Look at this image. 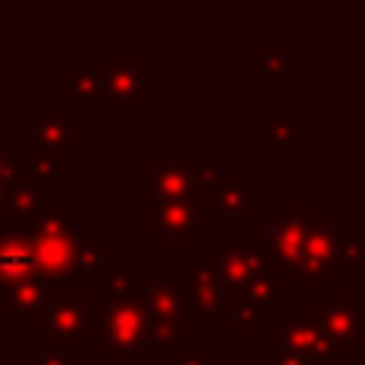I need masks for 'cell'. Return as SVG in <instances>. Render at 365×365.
<instances>
[{"mask_svg":"<svg viewBox=\"0 0 365 365\" xmlns=\"http://www.w3.org/2000/svg\"><path fill=\"white\" fill-rule=\"evenodd\" d=\"M195 195H199V205H202L205 221L208 218H237V215L250 212L253 205H266L263 189H253L247 173H234V177H225V173H221L212 186L195 192Z\"/></svg>","mask_w":365,"mask_h":365,"instance_id":"cell-15","label":"cell"},{"mask_svg":"<svg viewBox=\"0 0 365 365\" xmlns=\"http://www.w3.org/2000/svg\"><path fill=\"white\" fill-rule=\"evenodd\" d=\"M132 289L145 298V308H148L145 353H154V356L186 353L189 343H192V324H189L186 282H182V276L177 279L135 276Z\"/></svg>","mask_w":365,"mask_h":365,"instance_id":"cell-3","label":"cell"},{"mask_svg":"<svg viewBox=\"0 0 365 365\" xmlns=\"http://www.w3.org/2000/svg\"><path fill=\"white\" fill-rule=\"evenodd\" d=\"M19 177V158H16V135L6 128L0 132V215H6V199Z\"/></svg>","mask_w":365,"mask_h":365,"instance_id":"cell-25","label":"cell"},{"mask_svg":"<svg viewBox=\"0 0 365 365\" xmlns=\"http://www.w3.org/2000/svg\"><path fill=\"white\" fill-rule=\"evenodd\" d=\"M135 269L119 259L103 276V304L96 308V349L106 365H122L135 353H145L148 308L145 298L132 289Z\"/></svg>","mask_w":365,"mask_h":365,"instance_id":"cell-1","label":"cell"},{"mask_svg":"<svg viewBox=\"0 0 365 365\" xmlns=\"http://www.w3.org/2000/svg\"><path fill=\"white\" fill-rule=\"evenodd\" d=\"M189 192H195L189 167L177 158V148L164 145L160 148V158L148 160V202L182 199Z\"/></svg>","mask_w":365,"mask_h":365,"instance_id":"cell-17","label":"cell"},{"mask_svg":"<svg viewBox=\"0 0 365 365\" xmlns=\"http://www.w3.org/2000/svg\"><path fill=\"white\" fill-rule=\"evenodd\" d=\"M324 334L340 349H365V292L359 289H321V302L314 308Z\"/></svg>","mask_w":365,"mask_h":365,"instance_id":"cell-10","label":"cell"},{"mask_svg":"<svg viewBox=\"0 0 365 365\" xmlns=\"http://www.w3.org/2000/svg\"><path fill=\"white\" fill-rule=\"evenodd\" d=\"M115 263H119V250L109 247L100 231H90V234H83V237H77L71 276H74V272H83V276H106Z\"/></svg>","mask_w":365,"mask_h":365,"instance_id":"cell-18","label":"cell"},{"mask_svg":"<svg viewBox=\"0 0 365 365\" xmlns=\"http://www.w3.org/2000/svg\"><path fill=\"white\" fill-rule=\"evenodd\" d=\"M212 250H215V263H218V276H221V282H225V289L231 292V298L237 295V292L259 272V266L266 263L263 247H259L257 237H250L247 231L221 234L218 244H215Z\"/></svg>","mask_w":365,"mask_h":365,"instance_id":"cell-13","label":"cell"},{"mask_svg":"<svg viewBox=\"0 0 365 365\" xmlns=\"http://www.w3.org/2000/svg\"><path fill=\"white\" fill-rule=\"evenodd\" d=\"M269 336L282 349H289V353L302 356V359H308L314 365H334L336 362V346L330 343V336L324 334L314 308H308V304H292Z\"/></svg>","mask_w":365,"mask_h":365,"instance_id":"cell-12","label":"cell"},{"mask_svg":"<svg viewBox=\"0 0 365 365\" xmlns=\"http://www.w3.org/2000/svg\"><path fill=\"white\" fill-rule=\"evenodd\" d=\"M42 208H45V192H38V189L23 177V164H19V177L10 189V199H6V215H13V218L32 225Z\"/></svg>","mask_w":365,"mask_h":365,"instance_id":"cell-23","label":"cell"},{"mask_svg":"<svg viewBox=\"0 0 365 365\" xmlns=\"http://www.w3.org/2000/svg\"><path fill=\"white\" fill-rule=\"evenodd\" d=\"M100 96V58H77L61 74V103H93Z\"/></svg>","mask_w":365,"mask_h":365,"instance_id":"cell-19","label":"cell"},{"mask_svg":"<svg viewBox=\"0 0 365 365\" xmlns=\"http://www.w3.org/2000/svg\"><path fill=\"white\" fill-rule=\"evenodd\" d=\"M29 244H32V263L42 289L71 282V263H74V205L58 202L38 212V218L29 225Z\"/></svg>","mask_w":365,"mask_h":365,"instance_id":"cell-4","label":"cell"},{"mask_svg":"<svg viewBox=\"0 0 365 365\" xmlns=\"http://www.w3.org/2000/svg\"><path fill=\"white\" fill-rule=\"evenodd\" d=\"M29 327L36 336H42V343L71 353L96 349V308L87 289H77L74 282L42 289V304L29 317Z\"/></svg>","mask_w":365,"mask_h":365,"instance_id":"cell-2","label":"cell"},{"mask_svg":"<svg viewBox=\"0 0 365 365\" xmlns=\"http://www.w3.org/2000/svg\"><path fill=\"white\" fill-rule=\"evenodd\" d=\"M304 221H308V208L304 202H276L266 205L259 218L247 221V234L257 237L263 247L266 263L279 269L289 285L295 282L298 269H302V247H304Z\"/></svg>","mask_w":365,"mask_h":365,"instance_id":"cell-5","label":"cell"},{"mask_svg":"<svg viewBox=\"0 0 365 365\" xmlns=\"http://www.w3.org/2000/svg\"><path fill=\"white\" fill-rule=\"evenodd\" d=\"M19 164H23V177L29 180L38 192H48V189L61 186V164H58V160H51L48 154L29 148V158L19 160Z\"/></svg>","mask_w":365,"mask_h":365,"instance_id":"cell-24","label":"cell"},{"mask_svg":"<svg viewBox=\"0 0 365 365\" xmlns=\"http://www.w3.org/2000/svg\"><path fill=\"white\" fill-rule=\"evenodd\" d=\"M71 113L74 106L61 100H48L42 106V113H36L29 119L32 132V148L42 154H48L58 164L74 160V128H71Z\"/></svg>","mask_w":365,"mask_h":365,"instance_id":"cell-14","label":"cell"},{"mask_svg":"<svg viewBox=\"0 0 365 365\" xmlns=\"http://www.w3.org/2000/svg\"><path fill=\"white\" fill-rule=\"evenodd\" d=\"M263 365H314V362H308V359H302V356L282 349L269 334H266L263 336Z\"/></svg>","mask_w":365,"mask_h":365,"instance_id":"cell-28","label":"cell"},{"mask_svg":"<svg viewBox=\"0 0 365 365\" xmlns=\"http://www.w3.org/2000/svg\"><path fill=\"white\" fill-rule=\"evenodd\" d=\"M189 177H192V186L195 192H202V189H208L215 180L221 177V167L218 160H189Z\"/></svg>","mask_w":365,"mask_h":365,"instance_id":"cell-29","label":"cell"},{"mask_svg":"<svg viewBox=\"0 0 365 365\" xmlns=\"http://www.w3.org/2000/svg\"><path fill=\"white\" fill-rule=\"evenodd\" d=\"M42 304V282L29 279V282H16L10 289L0 292V317L4 321H29Z\"/></svg>","mask_w":365,"mask_h":365,"instance_id":"cell-21","label":"cell"},{"mask_svg":"<svg viewBox=\"0 0 365 365\" xmlns=\"http://www.w3.org/2000/svg\"><path fill=\"white\" fill-rule=\"evenodd\" d=\"M353 234V221L349 218H334V221H321L311 218L304 221V247H302V269H298L292 292H321L327 272H334V259L340 244Z\"/></svg>","mask_w":365,"mask_h":365,"instance_id":"cell-8","label":"cell"},{"mask_svg":"<svg viewBox=\"0 0 365 365\" xmlns=\"http://www.w3.org/2000/svg\"><path fill=\"white\" fill-rule=\"evenodd\" d=\"M122 365H170V362H164L160 356H154V353H135L132 359H125Z\"/></svg>","mask_w":365,"mask_h":365,"instance_id":"cell-31","label":"cell"},{"mask_svg":"<svg viewBox=\"0 0 365 365\" xmlns=\"http://www.w3.org/2000/svg\"><path fill=\"white\" fill-rule=\"evenodd\" d=\"M292 51H295L292 45L272 42L263 48V55L250 58L247 68L263 77L266 87H292Z\"/></svg>","mask_w":365,"mask_h":365,"instance_id":"cell-20","label":"cell"},{"mask_svg":"<svg viewBox=\"0 0 365 365\" xmlns=\"http://www.w3.org/2000/svg\"><path fill=\"white\" fill-rule=\"evenodd\" d=\"M164 77L148 68L145 58H100V103L103 115H145L148 90Z\"/></svg>","mask_w":365,"mask_h":365,"instance_id":"cell-7","label":"cell"},{"mask_svg":"<svg viewBox=\"0 0 365 365\" xmlns=\"http://www.w3.org/2000/svg\"><path fill=\"white\" fill-rule=\"evenodd\" d=\"M29 365H74V353L61 346H51V343H42L29 353Z\"/></svg>","mask_w":365,"mask_h":365,"instance_id":"cell-27","label":"cell"},{"mask_svg":"<svg viewBox=\"0 0 365 365\" xmlns=\"http://www.w3.org/2000/svg\"><path fill=\"white\" fill-rule=\"evenodd\" d=\"M170 365H221V353L218 349H186Z\"/></svg>","mask_w":365,"mask_h":365,"instance_id":"cell-30","label":"cell"},{"mask_svg":"<svg viewBox=\"0 0 365 365\" xmlns=\"http://www.w3.org/2000/svg\"><path fill=\"white\" fill-rule=\"evenodd\" d=\"M145 227L148 234L160 237L164 247H195V250H205V215H202L195 192L182 195V199L148 202Z\"/></svg>","mask_w":365,"mask_h":365,"instance_id":"cell-9","label":"cell"},{"mask_svg":"<svg viewBox=\"0 0 365 365\" xmlns=\"http://www.w3.org/2000/svg\"><path fill=\"white\" fill-rule=\"evenodd\" d=\"M292 295L295 292L289 279L269 263H263L257 276L234 295V311L227 321L234 336H263L266 324H279L292 308Z\"/></svg>","mask_w":365,"mask_h":365,"instance_id":"cell-6","label":"cell"},{"mask_svg":"<svg viewBox=\"0 0 365 365\" xmlns=\"http://www.w3.org/2000/svg\"><path fill=\"white\" fill-rule=\"evenodd\" d=\"M29 279H38L32 263L29 225L13 215H0V292Z\"/></svg>","mask_w":365,"mask_h":365,"instance_id":"cell-16","label":"cell"},{"mask_svg":"<svg viewBox=\"0 0 365 365\" xmlns=\"http://www.w3.org/2000/svg\"><path fill=\"white\" fill-rule=\"evenodd\" d=\"M263 135L272 148H302L308 141V119L304 115H266Z\"/></svg>","mask_w":365,"mask_h":365,"instance_id":"cell-22","label":"cell"},{"mask_svg":"<svg viewBox=\"0 0 365 365\" xmlns=\"http://www.w3.org/2000/svg\"><path fill=\"white\" fill-rule=\"evenodd\" d=\"M334 272L343 279H362L365 276V244L356 234H349L346 240L340 244L334 259Z\"/></svg>","mask_w":365,"mask_h":365,"instance_id":"cell-26","label":"cell"},{"mask_svg":"<svg viewBox=\"0 0 365 365\" xmlns=\"http://www.w3.org/2000/svg\"><path fill=\"white\" fill-rule=\"evenodd\" d=\"M182 282H186L189 324L192 321H231L234 298L218 276V263H215L212 247H205L202 259H195V263L189 266Z\"/></svg>","mask_w":365,"mask_h":365,"instance_id":"cell-11","label":"cell"}]
</instances>
